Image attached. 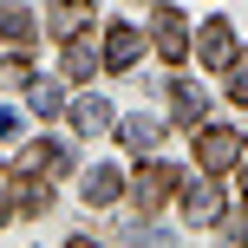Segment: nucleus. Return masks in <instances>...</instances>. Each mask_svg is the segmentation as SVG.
I'll list each match as a JSON object with an SVG mask.
<instances>
[{"label": "nucleus", "instance_id": "f257e3e1", "mask_svg": "<svg viewBox=\"0 0 248 248\" xmlns=\"http://www.w3.org/2000/svg\"><path fill=\"white\" fill-rule=\"evenodd\" d=\"M196 163H202L209 176L235 170V163H242V137L229 131V124H202V131H196Z\"/></svg>", "mask_w": 248, "mask_h": 248}, {"label": "nucleus", "instance_id": "f03ea898", "mask_svg": "<svg viewBox=\"0 0 248 248\" xmlns=\"http://www.w3.org/2000/svg\"><path fill=\"white\" fill-rule=\"evenodd\" d=\"M235 52H242V39H235V26H229V20H209V26H202V39H196V59H202V65L229 72Z\"/></svg>", "mask_w": 248, "mask_h": 248}, {"label": "nucleus", "instance_id": "7ed1b4c3", "mask_svg": "<svg viewBox=\"0 0 248 248\" xmlns=\"http://www.w3.org/2000/svg\"><path fill=\"white\" fill-rule=\"evenodd\" d=\"M170 189H176V170H170V163H144V170H137V183H131V202H137L144 216H157Z\"/></svg>", "mask_w": 248, "mask_h": 248}, {"label": "nucleus", "instance_id": "20e7f679", "mask_svg": "<svg viewBox=\"0 0 248 248\" xmlns=\"http://www.w3.org/2000/svg\"><path fill=\"white\" fill-rule=\"evenodd\" d=\"M183 216H189V229H209V222H222V196H216L209 170H202L196 183L183 189Z\"/></svg>", "mask_w": 248, "mask_h": 248}, {"label": "nucleus", "instance_id": "39448f33", "mask_svg": "<svg viewBox=\"0 0 248 248\" xmlns=\"http://www.w3.org/2000/svg\"><path fill=\"white\" fill-rule=\"evenodd\" d=\"M85 26H92V0H52V13H46L52 39H78Z\"/></svg>", "mask_w": 248, "mask_h": 248}, {"label": "nucleus", "instance_id": "423d86ee", "mask_svg": "<svg viewBox=\"0 0 248 248\" xmlns=\"http://www.w3.org/2000/svg\"><path fill=\"white\" fill-rule=\"evenodd\" d=\"M137 52H144V33H137V26H105V65H111V72H131Z\"/></svg>", "mask_w": 248, "mask_h": 248}, {"label": "nucleus", "instance_id": "0eeeda50", "mask_svg": "<svg viewBox=\"0 0 248 248\" xmlns=\"http://www.w3.org/2000/svg\"><path fill=\"white\" fill-rule=\"evenodd\" d=\"M150 46H157L163 59H183V52H189V26H183V13L163 7V13H157V26H150Z\"/></svg>", "mask_w": 248, "mask_h": 248}, {"label": "nucleus", "instance_id": "6e6552de", "mask_svg": "<svg viewBox=\"0 0 248 248\" xmlns=\"http://www.w3.org/2000/svg\"><path fill=\"white\" fill-rule=\"evenodd\" d=\"M157 137H163L157 118H144V111H137V118H118V144L137 150V157H144V150H157Z\"/></svg>", "mask_w": 248, "mask_h": 248}, {"label": "nucleus", "instance_id": "1a4fd4ad", "mask_svg": "<svg viewBox=\"0 0 248 248\" xmlns=\"http://www.w3.org/2000/svg\"><path fill=\"white\" fill-rule=\"evenodd\" d=\"M65 170V144H26L20 150V176H59Z\"/></svg>", "mask_w": 248, "mask_h": 248}, {"label": "nucleus", "instance_id": "9d476101", "mask_svg": "<svg viewBox=\"0 0 248 248\" xmlns=\"http://www.w3.org/2000/svg\"><path fill=\"white\" fill-rule=\"evenodd\" d=\"M118 189H124V176L111 170V163H92V176H85V202H92V209L118 202Z\"/></svg>", "mask_w": 248, "mask_h": 248}, {"label": "nucleus", "instance_id": "9b49d317", "mask_svg": "<svg viewBox=\"0 0 248 248\" xmlns=\"http://www.w3.org/2000/svg\"><path fill=\"white\" fill-rule=\"evenodd\" d=\"M72 124H78L85 137L111 131V105H105V98H78V105H72Z\"/></svg>", "mask_w": 248, "mask_h": 248}, {"label": "nucleus", "instance_id": "f8f14e48", "mask_svg": "<svg viewBox=\"0 0 248 248\" xmlns=\"http://www.w3.org/2000/svg\"><path fill=\"white\" fill-rule=\"evenodd\" d=\"M170 105H176V118H183V124H196V118H202V85L170 78Z\"/></svg>", "mask_w": 248, "mask_h": 248}, {"label": "nucleus", "instance_id": "ddd939ff", "mask_svg": "<svg viewBox=\"0 0 248 248\" xmlns=\"http://www.w3.org/2000/svg\"><path fill=\"white\" fill-rule=\"evenodd\" d=\"M98 65H105V52H92L85 39H65V72H72V78H92Z\"/></svg>", "mask_w": 248, "mask_h": 248}, {"label": "nucleus", "instance_id": "4468645a", "mask_svg": "<svg viewBox=\"0 0 248 248\" xmlns=\"http://www.w3.org/2000/svg\"><path fill=\"white\" fill-rule=\"evenodd\" d=\"M0 39H13V46L33 39V13H26V7H0Z\"/></svg>", "mask_w": 248, "mask_h": 248}, {"label": "nucleus", "instance_id": "2eb2a0df", "mask_svg": "<svg viewBox=\"0 0 248 248\" xmlns=\"http://www.w3.org/2000/svg\"><path fill=\"white\" fill-rule=\"evenodd\" d=\"M33 111H39V118H52V111H65V92L52 85V78H33Z\"/></svg>", "mask_w": 248, "mask_h": 248}, {"label": "nucleus", "instance_id": "dca6fc26", "mask_svg": "<svg viewBox=\"0 0 248 248\" xmlns=\"http://www.w3.org/2000/svg\"><path fill=\"white\" fill-rule=\"evenodd\" d=\"M229 98L248 105V65H229Z\"/></svg>", "mask_w": 248, "mask_h": 248}, {"label": "nucleus", "instance_id": "f3484780", "mask_svg": "<svg viewBox=\"0 0 248 248\" xmlns=\"http://www.w3.org/2000/svg\"><path fill=\"white\" fill-rule=\"evenodd\" d=\"M222 229H229V242H248V209H229Z\"/></svg>", "mask_w": 248, "mask_h": 248}, {"label": "nucleus", "instance_id": "a211bd4d", "mask_svg": "<svg viewBox=\"0 0 248 248\" xmlns=\"http://www.w3.org/2000/svg\"><path fill=\"white\" fill-rule=\"evenodd\" d=\"M242 189H248V157H242Z\"/></svg>", "mask_w": 248, "mask_h": 248}, {"label": "nucleus", "instance_id": "6ab92c4d", "mask_svg": "<svg viewBox=\"0 0 248 248\" xmlns=\"http://www.w3.org/2000/svg\"><path fill=\"white\" fill-rule=\"evenodd\" d=\"M0 222H7V196H0Z\"/></svg>", "mask_w": 248, "mask_h": 248}]
</instances>
